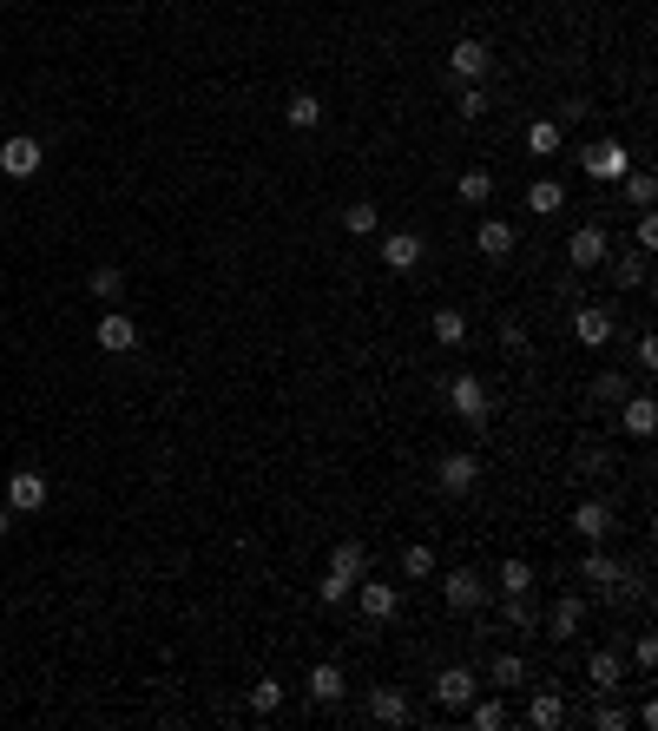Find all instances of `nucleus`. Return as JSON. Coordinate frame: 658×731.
I'll list each match as a JSON object with an SVG mask.
<instances>
[{
    "label": "nucleus",
    "instance_id": "1",
    "mask_svg": "<svg viewBox=\"0 0 658 731\" xmlns=\"http://www.w3.org/2000/svg\"><path fill=\"white\" fill-rule=\"evenodd\" d=\"M606 257H612V238H606V224H599V218H586L580 231L566 238V264H573V271H599Z\"/></svg>",
    "mask_w": 658,
    "mask_h": 731
},
{
    "label": "nucleus",
    "instance_id": "2",
    "mask_svg": "<svg viewBox=\"0 0 658 731\" xmlns=\"http://www.w3.org/2000/svg\"><path fill=\"white\" fill-rule=\"evenodd\" d=\"M580 580H586V587H593L599 593V600H612V606H619V600H626V580H632V573L626 567H619V560H612V554H586L580 560Z\"/></svg>",
    "mask_w": 658,
    "mask_h": 731
},
{
    "label": "nucleus",
    "instance_id": "3",
    "mask_svg": "<svg viewBox=\"0 0 658 731\" xmlns=\"http://www.w3.org/2000/svg\"><path fill=\"white\" fill-rule=\"evenodd\" d=\"M448 402H455V415L468 422V429H487V415H494V402H487V382L468 376V369L448 382Z\"/></svg>",
    "mask_w": 658,
    "mask_h": 731
},
{
    "label": "nucleus",
    "instance_id": "4",
    "mask_svg": "<svg viewBox=\"0 0 658 731\" xmlns=\"http://www.w3.org/2000/svg\"><path fill=\"white\" fill-rule=\"evenodd\" d=\"M580 165H586V178H599V185H619V178L632 172V152H626L619 139H593Z\"/></svg>",
    "mask_w": 658,
    "mask_h": 731
},
{
    "label": "nucleus",
    "instance_id": "5",
    "mask_svg": "<svg viewBox=\"0 0 658 731\" xmlns=\"http://www.w3.org/2000/svg\"><path fill=\"white\" fill-rule=\"evenodd\" d=\"M474 699H481V679H474L468 666H448L435 679V705H441V712H468Z\"/></svg>",
    "mask_w": 658,
    "mask_h": 731
},
{
    "label": "nucleus",
    "instance_id": "6",
    "mask_svg": "<svg viewBox=\"0 0 658 731\" xmlns=\"http://www.w3.org/2000/svg\"><path fill=\"white\" fill-rule=\"evenodd\" d=\"M349 593H356V606H362V620H369V626H389L395 606H402V593H395L389 580H356Z\"/></svg>",
    "mask_w": 658,
    "mask_h": 731
},
{
    "label": "nucleus",
    "instance_id": "7",
    "mask_svg": "<svg viewBox=\"0 0 658 731\" xmlns=\"http://www.w3.org/2000/svg\"><path fill=\"white\" fill-rule=\"evenodd\" d=\"M7 508L14 514H40L47 508V475H40V468H14V475H7Z\"/></svg>",
    "mask_w": 658,
    "mask_h": 731
},
{
    "label": "nucleus",
    "instance_id": "8",
    "mask_svg": "<svg viewBox=\"0 0 658 731\" xmlns=\"http://www.w3.org/2000/svg\"><path fill=\"white\" fill-rule=\"evenodd\" d=\"M422 257H428V244L415 238V231H389V238H382V264H389L395 277H415V271H422Z\"/></svg>",
    "mask_w": 658,
    "mask_h": 731
},
{
    "label": "nucleus",
    "instance_id": "9",
    "mask_svg": "<svg viewBox=\"0 0 658 731\" xmlns=\"http://www.w3.org/2000/svg\"><path fill=\"white\" fill-rule=\"evenodd\" d=\"M487 66H494V53H487L481 40H455V47H448V73H455L461 86H481Z\"/></svg>",
    "mask_w": 658,
    "mask_h": 731
},
{
    "label": "nucleus",
    "instance_id": "10",
    "mask_svg": "<svg viewBox=\"0 0 658 731\" xmlns=\"http://www.w3.org/2000/svg\"><path fill=\"white\" fill-rule=\"evenodd\" d=\"M481 481V461L474 455H441V468H435V488L448 494V501H461V494Z\"/></svg>",
    "mask_w": 658,
    "mask_h": 731
},
{
    "label": "nucleus",
    "instance_id": "11",
    "mask_svg": "<svg viewBox=\"0 0 658 731\" xmlns=\"http://www.w3.org/2000/svg\"><path fill=\"white\" fill-rule=\"evenodd\" d=\"M612 521H619V514H612V501H580V508L566 514V527H573V534H580L586 547H593V541H606V534H612Z\"/></svg>",
    "mask_w": 658,
    "mask_h": 731
},
{
    "label": "nucleus",
    "instance_id": "12",
    "mask_svg": "<svg viewBox=\"0 0 658 731\" xmlns=\"http://www.w3.org/2000/svg\"><path fill=\"white\" fill-rule=\"evenodd\" d=\"M93 343H99V350H112V356H126V350H139V323L119 317V310H106V317L93 323Z\"/></svg>",
    "mask_w": 658,
    "mask_h": 731
},
{
    "label": "nucleus",
    "instance_id": "13",
    "mask_svg": "<svg viewBox=\"0 0 658 731\" xmlns=\"http://www.w3.org/2000/svg\"><path fill=\"white\" fill-rule=\"evenodd\" d=\"M573 336H580L586 350H606L612 343V310L606 303H580V310H573Z\"/></svg>",
    "mask_w": 658,
    "mask_h": 731
},
{
    "label": "nucleus",
    "instance_id": "14",
    "mask_svg": "<svg viewBox=\"0 0 658 731\" xmlns=\"http://www.w3.org/2000/svg\"><path fill=\"white\" fill-rule=\"evenodd\" d=\"M441 600L455 606V613H474V606L487 600V587H481V573H474V567H455V573H448V580H441Z\"/></svg>",
    "mask_w": 658,
    "mask_h": 731
},
{
    "label": "nucleus",
    "instance_id": "15",
    "mask_svg": "<svg viewBox=\"0 0 658 731\" xmlns=\"http://www.w3.org/2000/svg\"><path fill=\"white\" fill-rule=\"evenodd\" d=\"M0 172L7 178H33L40 172V139H27V132H20V139H0Z\"/></svg>",
    "mask_w": 658,
    "mask_h": 731
},
{
    "label": "nucleus",
    "instance_id": "16",
    "mask_svg": "<svg viewBox=\"0 0 658 731\" xmlns=\"http://www.w3.org/2000/svg\"><path fill=\"white\" fill-rule=\"evenodd\" d=\"M369 718H376V725H408L415 705H408V692H395V685H376V692H369Z\"/></svg>",
    "mask_w": 658,
    "mask_h": 731
},
{
    "label": "nucleus",
    "instance_id": "17",
    "mask_svg": "<svg viewBox=\"0 0 658 731\" xmlns=\"http://www.w3.org/2000/svg\"><path fill=\"white\" fill-rule=\"evenodd\" d=\"M303 685H310V699H316V705H336V699L349 692V685H343V666H336V659H316Z\"/></svg>",
    "mask_w": 658,
    "mask_h": 731
},
{
    "label": "nucleus",
    "instance_id": "18",
    "mask_svg": "<svg viewBox=\"0 0 658 731\" xmlns=\"http://www.w3.org/2000/svg\"><path fill=\"white\" fill-rule=\"evenodd\" d=\"M547 626H553V639H573L586 626V593H560L553 613H547Z\"/></svg>",
    "mask_w": 658,
    "mask_h": 731
},
{
    "label": "nucleus",
    "instance_id": "19",
    "mask_svg": "<svg viewBox=\"0 0 658 731\" xmlns=\"http://www.w3.org/2000/svg\"><path fill=\"white\" fill-rule=\"evenodd\" d=\"M474 251H481V257H514V224H507V218H487L481 231H474Z\"/></svg>",
    "mask_w": 658,
    "mask_h": 731
},
{
    "label": "nucleus",
    "instance_id": "20",
    "mask_svg": "<svg viewBox=\"0 0 658 731\" xmlns=\"http://www.w3.org/2000/svg\"><path fill=\"white\" fill-rule=\"evenodd\" d=\"M329 573H336V580H349V587H356L362 573H369V554H362V541H336V554H329Z\"/></svg>",
    "mask_w": 658,
    "mask_h": 731
},
{
    "label": "nucleus",
    "instance_id": "21",
    "mask_svg": "<svg viewBox=\"0 0 658 731\" xmlns=\"http://www.w3.org/2000/svg\"><path fill=\"white\" fill-rule=\"evenodd\" d=\"M527 725H533V731H560V725H566V699H560V692H533Z\"/></svg>",
    "mask_w": 658,
    "mask_h": 731
},
{
    "label": "nucleus",
    "instance_id": "22",
    "mask_svg": "<svg viewBox=\"0 0 658 731\" xmlns=\"http://www.w3.org/2000/svg\"><path fill=\"white\" fill-rule=\"evenodd\" d=\"M619 429H626L632 442H645V435L658 429V409H652V396H626V415H619Z\"/></svg>",
    "mask_w": 658,
    "mask_h": 731
},
{
    "label": "nucleus",
    "instance_id": "23",
    "mask_svg": "<svg viewBox=\"0 0 658 731\" xmlns=\"http://www.w3.org/2000/svg\"><path fill=\"white\" fill-rule=\"evenodd\" d=\"M487 679L501 685V692H520V685H527V659H520V652H494V666H487Z\"/></svg>",
    "mask_w": 658,
    "mask_h": 731
},
{
    "label": "nucleus",
    "instance_id": "24",
    "mask_svg": "<svg viewBox=\"0 0 658 731\" xmlns=\"http://www.w3.org/2000/svg\"><path fill=\"white\" fill-rule=\"evenodd\" d=\"M586 679H593V692H619V652L599 646L593 659H586Z\"/></svg>",
    "mask_w": 658,
    "mask_h": 731
},
{
    "label": "nucleus",
    "instance_id": "25",
    "mask_svg": "<svg viewBox=\"0 0 658 731\" xmlns=\"http://www.w3.org/2000/svg\"><path fill=\"white\" fill-rule=\"evenodd\" d=\"M283 119H290V126H297V132H316V126H323V99H316V93H290V106H283Z\"/></svg>",
    "mask_w": 658,
    "mask_h": 731
},
{
    "label": "nucleus",
    "instance_id": "26",
    "mask_svg": "<svg viewBox=\"0 0 658 731\" xmlns=\"http://www.w3.org/2000/svg\"><path fill=\"white\" fill-rule=\"evenodd\" d=\"M619 185H626V205H632V211H652V198H658V178L645 172V165H632V172L619 178Z\"/></svg>",
    "mask_w": 658,
    "mask_h": 731
},
{
    "label": "nucleus",
    "instance_id": "27",
    "mask_svg": "<svg viewBox=\"0 0 658 731\" xmlns=\"http://www.w3.org/2000/svg\"><path fill=\"white\" fill-rule=\"evenodd\" d=\"M461 205H474V211H481L487 205V198H494V172H481V165H468V172H461Z\"/></svg>",
    "mask_w": 658,
    "mask_h": 731
},
{
    "label": "nucleus",
    "instance_id": "28",
    "mask_svg": "<svg viewBox=\"0 0 658 731\" xmlns=\"http://www.w3.org/2000/svg\"><path fill=\"white\" fill-rule=\"evenodd\" d=\"M86 290H93L99 303H119V290H126V271H119V264H93V277H86Z\"/></svg>",
    "mask_w": 658,
    "mask_h": 731
},
{
    "label": "nucleus",
    "instance_id": "29",
    "mask_svg": "<svg viewBox=\"0 0 658 731\" xmlns=\"http://www.w3.org/2000/svg\"><path fill=\"white\" fill-rule=\"evenodd\" d=\"M527 211H540V218H553V211H566V185H553V178H540V185H527Z\"/></svg>",
    "mask_w": 658,
    "mask_h": 731
},
{
    "label": "nucleus",
    "instance_id": "30",
    "mask_svg": "<svg viewBox=\"0 0 658 731\" xmlns=\"http://www.w3.org/2000/svg\"><path fill=\"white\" fill-rule=\"evenodd\" d=\"M468 718H474V731H501L514 712H507V699H474V705H468Z\"/></svg>",
    "mask_w": 658,
    "mask_h": 731
},
{
    "label": "nucleus",
    "instance_id": "31",
    "mask_svg": "<svg viewBox=\"0 0 658 731\" xmlns=\"http://www.w3.org/2000/svg\"><path fill=\"white\" fill-rule=\"evenodd\" d=\"M606 271H612V284H619V290H639L645 284V251L639 257H606Z\"/></svg>",
    "mask_w": 658,
    "mask_h": 731
},
{
    "label": "nucleus",
    "instance_id": "32",
    "mask_svg": "<svg viewBox=\"0 0 658 731\" xmlns=\"http://www.w3.org/2000/svg\"><path fill=\"white\" fill-rule=\"evenodd\" d=\"M283 705V679H257L251 685V718H270Z\"/></svg>",
    "mask_w": 658,
    "mask_h": 731
},
{
    "label": "nucleus",
    "instance_id": "33",
    "mask_svg": "<svg viewBox=\"0 0 658 731\" xmlns=\"http://www.w3.org/2000/svg\"><path fill=\"white\" fill-rule=\"evenodd\" d=\"M435 343H448V350L468 343V317H461V310H435Z\"/></svg>",
    "mask_w": 658,
    "mask_h": 731
},
{
    "label": "nucleus",
    "instance_id": "34",
    "mask_svg": "<svg viewBox=\"0 0 658 731\" xmlns=\"http://www.w3.org/2000/svg\"><path fill=\"white\" fill-rule=\"evenodd\" d=\"M507 626H514V633H533V626H540V606H533L527 593H507Z\"/></svg>",
    "mask_w": 658,
    "mask_h": 731
},
{
    "label": "nucleus",
    "instance_id": "35",
    "mask_svg": "<svg viewBox=\"0 0 658 731\" xmlns=\"http://www.w3.org/2000/svg\"><path fill=\"white\" fill-rule=\"evenodd\" d=\"M527 152H533V159H547V152H560V126H553V119L527 126Z\"/></svg>",
    "mask_w": 658,
    "mask_h": 731
},
{
    "label": "nucleus",
    "instance_id": "36",
    "mask_svg": "<svg viewBox=\"0 0 658 731\" xmlns=\"http://www.w3.org/2000/svg\"><path fill=\"white\" fill-rule=\"evenodd\" d=\"M376 224H382L376 205H349L343 211V231H349V238H376Z\"/></svg>",
    "mask_w": 658,
    "mask_h": 731
},
{
    "label": "nucleus",
    "instance_id": "37",
    "mask_svg": "<svg viewBox=\"0 0 658 731\" xmlns=\"http://www.w3.org/2000/svg\"><path fill=\"white\" fill-rule=\"evenodd\" d=\"M593 396L599 402H626V369H599V376H593Z\"/></svg>",
    "mask_w": 658,
    "mask_h": 731
},
{
    "label": "nucleus",
    "instance_id": "38",
    "mask_svg": "<svg viewBox=\"0 0 658 731\" xmlns=\"http://www.w3.org/2000/svg\"><path fill=\"white\" fill-rule=\"evenodd\" d=\"M501 593H533V567L527 560H507L501 567Z\"/></svg>",
    "mask_w": 658,
    "mask_h": 731
},
{
    "label": "nucleus",
    "instance_id": "39",
    "mask_svg": "<svg viewBox=\"0 0 658 731\" xmlns=\"http://www.w3.org/2000/svg\"><path fill=\"white\" fill-rule=\"evenodd\" d=\"M573 468H580V481H599L612 461H606V448H580V455H573Z\"/></svg>",
    "mask_w": 658,
    "mask_h": 731
},
{
    "label": "nucleus",
    "instance_id": "40",
    "mask_svg": "<svg viewBox=\"0 0 658 731\" xmlns=\"http://www.w3.org/2000/svg\"><path fill=\"white\" fill-rule=\"evenodd\" d=\"M402 573L408 580H428V573H435V554H428V547H402Z\"/></svg>",
    "mask_w": 658,
    "mask_h": 731
},
{
    "label": "nucleus",
    "instance_id": "41",
    "mask_svg": "<svg viewBox=\"0 0 658 731\" xmlns=\"http://www.w3.org/2000/svg\"><path fill=\"white\" fill-rule=\"evenodd\" d=\"M316 600H323V606H343V600H349V580L323 573V580H316Z\"/></svg>",
    "mask_w": 658,
    "mask_h": 731
},
{
    "label": "nucleus",
    "instance_id": "42",
    "mask_svg": "<svg viewBox=\"0 0 658 731\" xmlns=\"http://www.w3.org/2000/svg\"><path fill=\"white\" fill-rule=\"evenodd\" d=\"M487 106H494V99H487L481 86H461V119H487Z\"/></svg>",
    "mask_w": 658,
    "mask_h": 731
},
{
    "label": "nucleus",
    "instance_id": "43",
    "mask_svg": "<svg viewBox=\"0 0 658 731\" xmlns=\"http://www.w3.org/2000/svg\"><path fill=\"white\" fill-rule=\"evenodd\" d=\"M501 350L507 356H527V323H514V317L501 323Z\"/></svg>",
    "mask_w": 658,
    "mask_h": 731
},
{
    "label": "nucleus",
    "instance_id": "44",
    "mask_svg": "<svg viewBox=\"0 0 658 731\" xmlns=\"http://www.w3.org/2000/svg\"><path fill=\"white\" fill-rule=\"evenodd\" d=\"M593 725H599V731H626V725H632V712H626V705H599Z\"/></svg>",
    "mask_w": 658,
    "mask_h": 731
},
{
    "label": "nucleus",
    "instance_id": "45",
    "mask_svg": "<svg viewBox=\"0 0 658 731\" xmlns=\"http://www.w3.org/2000/svg\"><path fill=\"white\" fill-rule=\"evenodd\" d=\"M632 659H639V672H652V666H658V639H652V633H645V639H639V646H632Z\"/></svg>",
    "mask_w": 658,
    "mask_h": 731
},
{
    "label": "nucleus",
    "instance_id": "46",
    "mask_svg": "<svg viewBox=\"0 0 658 731\" xmlns=\"http://www.w3.org/2000/svg\"><path fill=\"white\" fill-rule=\"evenodd\" d=\"M652 244H658V218H652V211H639V251H652Z\"/></svg>",
    "mask_w": 658,
    "mask_h": 731
},
{
    "label": "nucleus",
    "instance_id": "47",
    "mask_svg": "<svg viewBox=\"0 0 658 731\" xmlns=\"http://www.w3.org/2000/svg\"><path fill=\"white\" fill-rule=\"evenodd\" d=\"M7 527H14V508H7V501H0V541H7Z\"/></svg>",
    "mask_w": 658,
    "mask_h": 731
}]
</instances>
